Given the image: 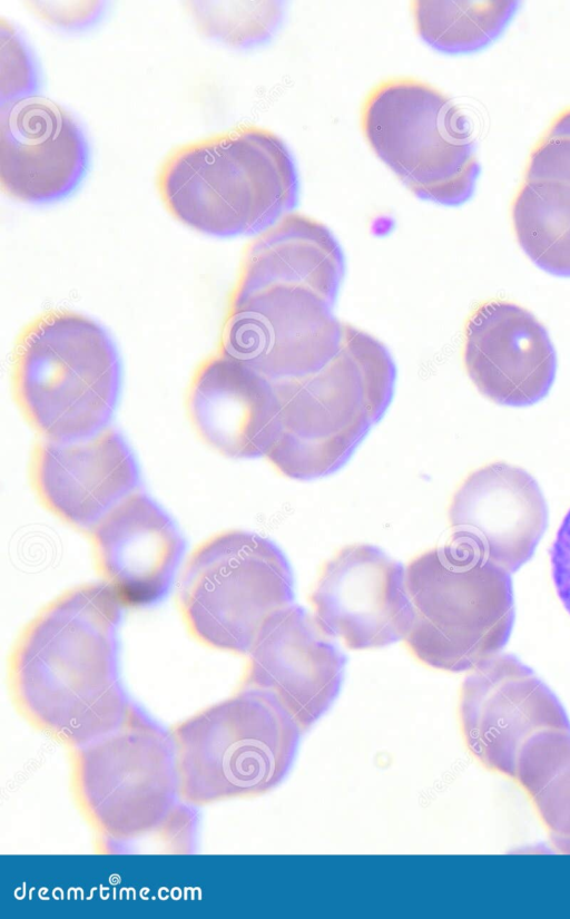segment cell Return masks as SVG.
Returning <instances> with one entry per match:
<instances>
[{
    "label": "cell",
    "mask_w": 570,
    "mask_h": 919,
    "mask_svg": "<svg viewBox=\"0 0 570 919\" xmlns=\"http://www.w3.org/2000/svg\"><path fill=\"white\" fill-rule=\"evenodd\" d=\"M186 4L203 35L234 47L265 40L281 18V7L273 1H189Z\"/></svg>",
    "instance_id": "24"
},
{
    "label": "cell",
    "mask_w": 570,
    "mask_h": 919,
    "mask_svg": "<svg viewBox=\"0 0 570 919\" xmlns=\"http://www.w3.org/2000/svg\"><path fill=\"white\" fill-rule=\"evenodd\" d=\"M98 573L122 607L161 600L185 553L168 514L142 489L128 496L89 531Z\"/></svg>",
    "instance_id": "18"
},
{
    "label": "cell",
    "mask_w": 570,
    "mask_h": 919,
    "mask_svg": "<svg viewBox=\"0 0 570 919\" xmlns=\"http://www.w3.org/2000/svg\"><path fill=\"white\" fill-rule=\"evenodd\" d=\"M156 189L175 219L226 237L261 233L288 214L298 178L278 135L242 124L173 148L157 169Z\"/></svg>",
    "instance_id": "3"
},
{
    "label": "cell",
    "mask_w": 570,
    "mask_h": 919,
    "mask_svg": "<svg viewBox=\"0 0 570 919\" xmlns=\"http://www.w3.org/2000/svg\"><path fill=\"white\" fill-rule=\"evenodd\" d=\"M30 477L41 502L65 522L85 531L141 489L130 448L109 427L76 441L40 439L31 454Z\"/></svg>",
    "instance_id": "17"
},
{
    "label": "cell",
    "mask_w": 570,
    "mask_h": 919,
    "mask_svg": "<svg viewBox=\"0 0 570 919\" xmlns=\"http://www.w3.org/2000/svg\"><path fill=\"white\" fill-rule=\"evenodd\" d=\"M465 371L481 394L501 405L528 407L550 391L557 354L543 324L505 300L478 304L463 331Z\"/></svg>",
    "instance_id": "15"
},
{
    "label": "cell",
    "mask_w": 570,
    "mask_h": 919,
    "mask_svg": "<svg viewBox=\"0 0 570 919\" xmlns=\"http://www.w3.org/2000/svg\"><path fill=\"white\" fill-rule=\"evenodd\" d=\"M333 304L293 285L243 286L229 295L218 350L273 382L314 372L340 349Z\"/></svg>",
    "instance_id": "10"
},
{
    "label": "cell",
    "mask_w": 570,
    "mask_h": 919,
    "mask_svg": "<svg viewBox=\"0 0 570 919\" xmlns=\"http://www.w3.org/2000/svg\"><path fill=\"white\" fill-rule=\"evenodd\" d=\"M26 4L39 19L65 29L90 25L104 8L101 1H27Z\"/></svg>",
    "instance_id": "26"
},
{
    "label": "cell",
    "mask_w": 570,
    "mask_h": 919,
    "mask_svg": "<svg viewBox=\"0 0 570 919\" xmlns=\"http://www.w3.org/2000/svg\"><path fill=\"white\" fill-rule=\"evenodd\" d=\"M181 801L193 808L275 789L294 761V721L263 692L239 686L169 727Z\"/></svg>",
    "instance_id": "7"
},
{
    "label": "cell",
    "mask_w": 570,
    "mask_h": 919,
    "mask_svg": "<svg viewBox=\"0 0 570 919\" xmlns=\"http://www.w3.org/2000/svg\"><path fill=\"white\" fill-rule=\"evenodd\" d=\"M73 800L105 851L188 821L169 729L134 704L111 732L70 750Z\"/></svg>",
    "instance_id": "5"
},
{
    "label": "cell",
    "mask_w": 570,
    "mask_h": 919,
    "mask_svg": "<svg viewBox=\"0 0 570 919\" xmlns=\"http://www.w3.org/2000/svg\"><path fill=\"white\" fill-rule=\"evenodd\" d=\"M448 517L452 542L511 574L533 556L548 525V506L528 471L493 461L462 480Z\"/></svg>",
    "instance_id": "14"
},
{
    "label": "cell",
    "mask_w": 570,
    "mask_h": 919,
    "mask_svg": "<svg viewBox=\"0 0 570 919\" xmlns=\"http://www.w3.org/2000/svg\"><path fill=\"white\" fill-rule=\"evenodd\" d=\"M517 781L530 798L553 848L570 854V731H546L523 747Z\"/></svg>",
    "instance_id": "22"
},
{
    "label": "cell",
    "mask_w": 570,
    "mask_h": 919,
    "mask_svg": "<svg viewBox=\"0 0 570 919\" xmlns=\"http://www.w3.org/2000/svg\"><path fill=\"white\" fill-rule=\"evenodd\" d=\"M0 31L2 102L33 94L37 78L30 53L14 27L1 18Z\"/></svg>",
    "instance_id": "25"
},
{
    "label": "cell",
    "mask_w": 570,
    "mask_h": 919,
    "mask_svg": "<svg viewBox=\"0 0 570 919\" xmlns=\"http://www.w3.org/2000/svg\"><path fill=\"white\" fill-rule=\"evenodd\" d=\"M556 592L570 615V509L557 531L550 553Z\"/></svg>",
    "instance_id": "27"
},
{
    "label": "cell",
    "mask_w": 570,
    "mask_h": 919,
    "mask_svg": "<svg viewBox=\"0 0 570 919\" xmlns=\"http://www.w3.org/2000/svg\"><path fill=\"white\" fill-rule=\"evenodd\" d=\"M360 124L374 154L417 197L454 206L472 196L480 164L470 126L436 87L383 79L365 96Z\"/></svg>",
    "instance_id": "8"
},
{
    "label": "cell",
    "mask_w": 570,
    "mask_h": 919,
    "mask_svg": "<svg viewBox=\"0 0 570 919\" xmlns=\"http://www.w3.org/2000/svg\"><path fill=\"white\" fill-rule=\"evenodd\" d=\"M518 8L517 1L411 2L417 35L433 48L450 52L480 50L505 29Z\"/></svg>",
    "instance_id": "23"
},
{
    "label": "cell",
    "mask_w": 570,
    "mask_h": 919,
    "mask_svg": "<svg viewBox=\"0 0 570 919\" xmlns=\"http://www.w3.org/2000/svg\"><path fill=\"white\" fill-rule=\"evenodd\" d=\"M510 214L525 255L542 271L570 277V106L531 149Z\"/></svg>",
    "instance_id": "20"
},
{
    "label": "cell",
    "mask_w": 570,
    "mask_h": 919,
    "mask_svg": "<svg viewBox=\"0 0 570 919\" xmlns=\"http://www.w3.org/2000/svg\"><path fill=\"white\" fill-rule=\"evenodd\" d=\"M413 623L404 642L422 664L470 672L508 643L514 623L510 574L450 541L405 567Z\"/></svg>",
    "instance_id": "6"
},
{
    "label": "cell",
    "mask_w": 570,
    "mask_h": 919,
    "mask_svg": "<svg viewBox=\"0 0 570 919\" xmlns=\"http://www.w3.org/2000/svg\"><path fill=\"white\" fill-rule=\"evenodd\" d=\"M458 717L472 756L511 779L532 737L546 731H570L557 696L511 654L495 655L470 671L460 687Z\"/></svg>",
    "instance_id": "11"
},
{
    "label": "cell",
    "mask_w": 570,
    "mask_h": 919,
    "mask_svg": "<svg viewBox=\"0 0 570 919\" xmlns=\"http://www.w3.org/2000/svg\"><path fill=\"white\" fill-rule=\"evenodd\" d=\"M309 602L320 630L350 649L396 643L413 623L403 564L370 544L345 546L328 559Z\"/></svg>",
    "instance_id": "12"
},
{
    "label": "cell",
    "mask_w": 570,
    "mask_h": 919,
    "mask_svg": "<svg viewBox=\"0 0 570 919\" xmlns=\"http://www.w3.org/2000/svg\"><path fill=\"white\" fill-rule=\"evenodd\" d=\"M122 608L101 581L77 586L38 613L11 653L17 712L69 750L117 729L135 704L118 673Z\"/></svg>",
    "instance_id": "1"
},
{
    "label": "cell",
    "mask_w": 570,
    "mask_h": 919,
    "mask_svg": "<svg viewBox=\"0 0 570 919\" xmlns=\"http://www.w3.org/2000/svg\"><path fill=\"white\" fill-rule=\"evenodd\" d=\"M11 383L21 413L41 439L76 441L108 428L120 363L99 323L73 311L51 310L20 332Z\"/></svg>",
    "instance_id": "4"
},
{
    "label": "cell",
    "mask_w": 570,
    "mask_h": 919,
    "mask_svg": "<svg viewBox=\"0 0 570 919\" xmlns=\"http://www.w3.org/2000/svg\"><path fill=\"white\" fill-rule=\"evenodd\" d=\"M88 145L59 104L31 94L0 106V187L19 202L47 203L69 194L82 178Z\"/></svg>",
    "instance_id": "16"
},
{
    "label": "cell",
    "mask_w": 570,
    "mask_h": 919,
    "mask_svg": "<svg viewBox=\"0 0 570 919\" xmlns=\"http://www.w3.org/2000/svg\"><path fill=\"white\" fill-rule=\"evenodd\" d=\"M343 274V251L328 227L292 212L246 245L235 284L299 286L334 304Z\"/></svg>",
    "instance_id": "21"
},
{
    "label": "cell",
    "mask_w": 570,
    "mask_h": 919,
    "mask_svg": "<svg viewBox=\"0 0 570 919\" xmlns=\"http://www.w3.org/2000/svg\"><path fill=\"white\" fill-rule=\"evenodd\" d=\"M186 411L203 442L230 459L265 457L275 437L274 382L219 350L196 368Z\"/></svg>",
    "instance_id": "19"
},
{
    "label": "cell",
    "mask_w": 570,
    "mask_h": 919,
    "mask_svg": "<svg viewBox=\"0 0 570 919\" xmlns=\"http://www.w3.org/2000/svg\"><path fill=\"white\" fill-rule=\"evenodd\" d=\"M190 634L202 644L247 655L265 620L294 600V576L282 549L245 530H227L202 542L177 585Z\"/></svg>",
    "instance_id": "9"
},
{
    "label": "cell",
    "mask_w": 570,
    "mask_h": 919,
    "mask_svg": "<svg viewBox=\"0 0 570 919\" xmlns=\"http://www.w3.org/2000/svg\"><path fill=\"white\" fill-rule=\"evenodd\" d=\"M395 380L386 346L344 323L340 349L322 368L274 382L276 430L265 458L295 480L336 472L384 415Z\"/></svg>",
    "instance_id": "2"
},
{
    "label": "cell",
    "mask_w": 570,
    "mask_h": 919,
    "mask_svg": "<svg viewBox=\"0 0 570 919\" xmlns=\"http://www.w3.org/2000/svg\"><path fill=\"white\" fill-rule=\"evenodd\" d=\"M242 687L272 697L306 732L340 693L345 655L301 605L271 615L247 653Z\"/></svg>",
    "instance_id": "13"
}]
</instances>
